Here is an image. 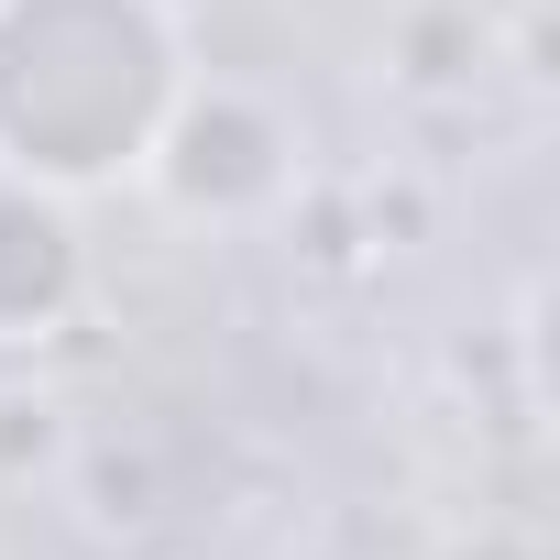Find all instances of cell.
<instances>
[{
  "instance_id": "2",
  "label": "cell",
  "mask_w": 560,
  "mask_h": 560,
  "mask_svg": "<svg viewBox=\"0 0 560 560\" xmlns=\"http://www.w3.org/2000/svg\"><path fill=\"white\" fill-rule=\"evenodd\" d=\"M143 187L187 220H264L298 198V121L242 78H187L143 154Z\"/></svg>"
},
{
  "instance_id": "3",
  "label": "cell",
  "mask_w": 560,
  "mask_h": 560,
  "mask_svg": "<svg viewBox=\"0 0 560 560\" xmlns=\"http://www.w3.org/2000/svg\"><path fill=\"white\" fill-rule=\"evenodd\" d=\"M78 298H89V242H78L67 198L0 176V352L56 341L78 319Z\"/></svg>"
},
{
  "instance_id": "1",
  "label": "cell",
  "mask_w": 560,
  "mask_h": 560,
  "mask_svg": "<svg viewBox=\"0 0 560 560\" xmlns=\"http://www.w3.org/2000/svg\"><path fill=\"white\" fill-rule=\"evenodd\" d=\"M187 78L176 0H0V176L45 198L143 187Z\"/></svg>"
}]
</instances>
